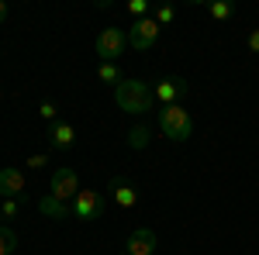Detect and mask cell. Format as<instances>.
Here are the masks:
<instances>
[{"mask_svg": "<svg viewBox=\"0 0 259 255\" xmlns=\"http://www.w3.org/2000/svg\"><path fill=\"white\" fill-rule=\"evenodd\" d=\"M114 100H118V107L124 114H145V111H152V86L149 83H142V79H121L118 86H114Z\"/></svg>", "mask_w": 259, "mask_h": 255, "instance_id": "cell-1", "label": "cell"}, {"mask_svg": "<svg viewBox=\"0 0 259 255\" xmlns=\"http://www.w3.org/2000/svg\"><path fill=\"white\" fill-rule=\"evenodd\" d=\"M159 128L166 138H173V141H187V138L194 135V118H190V111H183L180 104H169V107H162L159 111Z\"/></svg>", "mask_w": 259, "mask_h": 255, "instance_id": "cell-2", "label": "cell"}, {"mask_svg": "<svg viewBox=\"0 0 259 255\" xmlns=\"http://www.w3.org/2000/svg\"><path fill=\"white\" fill-rule=\"evenodd\" d=\"M49 193L56 196V200H62V203H73L76 193H80V176H76V169H69V166L56 169L52 179H49Z\"/></svg>", "mask_w": 259, "mask_h": 255, "instance_id": "cell-3", "label": "cell"}, {"mask_svg": "<svg viewBox=\"0 0 259 255\" xmlns=\"http://www.w3.org/2000/svg\"><path fill=\"white\" fill-rule=\"evenodd\" d=\"M124 48H128V35L121 28H104L94 41V52L100 56V62H114Z\"/></svg>", "mask_w": 259, "mask_h": 255, "instance_id": "cell-4", "label": "cell"}, {"mask_svg": "<svg viewBox=\"0 0 259 255\" xmlns=\"http://www.w3.org/2000/svg\"><path fill=\"white\" fill-rule=\"evenodd\" d=\"M159 31L162 28L156 24V18H142L128 28V45L139 48V52H145V48H152V45L159 41Z\"/></svg>", "mask_w": 259, "mask_h": 255, "instance_id": "cell-5", "label": "cell"}, {"mask_svg": "<svg viewBox=\"0 0 259 255\" xmlns=\"http://www.w3.org/2000/svg\"><path fill=\"white\" fill-rule=\"evenodd\" d=\"M100 214H104V193H97V190H80L76 200H73V217L76 221H94Z\"/></svg>", "mask_w": 259, "mask_h": 255, "instance_id": "cell-6", "label": "cell"}, {"mask_svg": "<svg viewBox=\"0 0 259 255\" xmlns=\"http://www.w3.org/2000/svg\"><path fill=\"white\" fill-rule=\"evenodd\" d=\"M0 193H4V200H28V193H24V173L18 166H4L0 169Z\"/></svg>", "mask_w": 259, "mask_h": 255, "instance_id": "cell-7", "label": "cell"}, {"mask_svg": "<svg viewBox=\"0 0 259 255\" xmlns=\"http://www.w3.org/2000/svg\"><path fill=\"white\" fill-rule=\"evenodd\" d=\"M190 86H187V79H180V76H166V79H159L156 86H152V97L159 100L162 107H169V104H177L183 93H187Z\"/></svg>", "mask_w": 259, "mask_h": 255, "instance_id": "cell-8", "label": "cell"}, {"mask_svg": "<svg viewBox=\"0 0 259 255\" xmlns=\"http://www.w3.org/2000/svg\"><path fill=\"white\" fill-rule=\"evenodd\" d=\"M107 193H111V200L118 203L121 211H132V207L139 203V190H135V186H132L124 176H114V179H111V183H107Z\"/></svg>", "mask_w": 259, "mask_h": 255, "instance_id": "cell-9", "label": "cell"}, {"mask_svg": "<svg viewBox=\"0 0 259 255\" xmlns=\"http://www.w3.org/2000/svg\"><path fill=\"white\" fill-rule=\"evenodd\" d=\"M128 255H156V231L152 228H135L124 241Z\"/></svg>", "mask_w": 259, "mask_h": 255, "instance_id": "cell-10", "label": "cell"}, {"mask_svg": "<svg viewBox=\"0 0 259 255\" xmlns=\"http://www.w3.org/2000/svg\"><path fill=\"white\" fill-rule=\"evenodd\" d=\"M49 141H52V148L66 152V148H73V145H76V128H73V124H66V121H56V124L49 128Z\"/></svg>", "mask_w": 259, "mask_h": 255, "instance_id": "cell-11", "label": "cell"}, {"mask_svg": "<svg viewBox=\"0 0 259 255\" xmlns=\"http://www.w3.org/2000/svg\"><path fill=\"white\" fill-rule=\"evenodd\" d=\"M38 211L45 217H52V221H66V217H73V203H62V200H56L52 193H45L38 200Z\"/></svg>", "mask_w": 259, "mask_h": 255, "instance_id": "cell-12", "label": "cell"}, {"mask_svg": "<svg viewBox=\"0 0 259 255\" xmlns=\"http://www.w3.org/2000/svg\"><path fill=\"white\" fill-rule=\"evenodd\" d=\"M207 14L214 21H228L235 14V4H232V0H211V4H207Z\"/></svg>", "mask_w": 259, "mask_h": 255, "instance_id": "cell-13", "label": "cell"}, {"mask_svg": "<svg viewBox=\"0 0 259 255\" xmlns=\"http://www.w3.org/2000/svg\"><path fill=\"white\" fill-rule=\"evenodd\" d=\"M14 248H18V235H14V228L0 221V255H11Z\"/></svg>", "mask_w": 259, "mask_h": 255, "instance_id": "cell-14", "label": "cell"}, {"mask_svg": "<svg viewBox=\"0 0 259 255\" xmlns=\"http://www.w3.org/2000/svg\"><path fill=\"white\" fill-rule=\"evenodd\" d=\"M97 79H100V83H107V86H118V83H121V69L114 66V62H100Z\"/></svg>", "mask_w": 259, "mask_h": 255, "instance_id": "cell-15", "label": "cell"}, {"mask_svg": "<svg viewBox=\"0 0 259 255\" xmlns=\"http://www.w3.org/2000/svg\"><path fill=\"white\" fill-rule=\"evenodd\" d=\"M128 145L139 152V148H145L149 145V128H142V124H135L132 131H128Z\"/></svg>", "mask_w": 259, "mask_h": 255, "instance_id": "cell-16", "label": "cell"}, {"mask_svg": "<svg viewBox=\"0 0 259 255\" xmlns=\"http://www.w3.org/2000/svg\"><path fill=\"white\" fill-rule=\"evenodd\" d=\"M21 203H24V200H4V203H0V214L7 217V221H14L18 211H21Z\"/></svg>", "mask_w": 259, "mask_h": 255, "instance_id": "cell-17", "label": "cell"}, {"mask_svg": "<svg viewBox=\"0 0 259 255\" xmlns=\"http://www.w3.org/2000/svg\"><path fill=\"white\" fill-rule=\"evenodd\" d=\"M173 18H177V11H173V7H169V4H166V7H156V24H173Z\"/></svg>", "mask_w": 259, "mask_h": 255, "instance_id": "cell-18", "label": "cell"}, {"mask_svg": "<svg viewBox=\"0 0 259 255\" xmlns=\"http://www.w3.org/2000/svg\"><path fill=\"white\" fill-rule=\"evenodd\" d=\"M56 114H59V107H56L52 100H45V104H38V118H41V121H56Z\"/></svg>", "mask_w": 259, "mask_h": 255, "instance_id": "cell-19", "label": "cell"}, {"mask_svg": "<svg viewBox=\"0 0 259 255\" xmlns=\"http://www.w3.org/2000/svg\"><path fill=\"white\" fill-rule=\"evenodd\" d=\"M128 11H132V14H135V18H149V4H145V0H128Z\"/></svg>", "mask_w": 259, "mask_h": 255, "instance_id": "cell-20", "label": "cell"}, {"mask_svg": "<svg viewBox=\"0 0 259 255\" xmlns=\"http://www.w3.org/2000/svg\"><path fill=\"white\" fill-rule=\"evenodd\" d=\"M24 166H28V169H45V166H49V156H45V152L28 156V159H24Z\"/></svg>", "mask_w": 259, "mask_h": 255, "instance_id": "cell-21", "label": "cell"}, {"mask_svg": "<svg viewBox=\"0 0 259 255\" xmlns=\"http://www.w3.org/2000/svg\"><path fill=\"white\" fill-rule=\"evenodd\" d=\"M249 48H252V52H259V28L249 35Z\"/></svg>", "mask_w": 259, "mask_h": 255, "instance_id": "cell-22", "label": "cell"}, {"mask_svg": "<svg viewBox=\"0 0 259 255\" xmlns=\"http://www.w3.org/2000/svg\"><path fill=\"white\" fill-rule=\"evenodd\" d=\"M11 18V11H7V4H4V0H0V24H4V21Z\"/></svg>", "mask_w": 259, "mask_h": 255, "instance_id": "cell-23", "label": "cell"}, {"mask_svg": "<svg viewBox=\"0 0 259 255\" xmlns=\"http://www.w3.org/2000/svg\"><path fill=\"white\" fill-rule=\"evenodd\" d=\"M121 255H128V252H121Z\"/></svg>", "mask_w": 259, "mask_h": 255, "instance_id": "cell-24", "label": "cell"}]
</instances>
